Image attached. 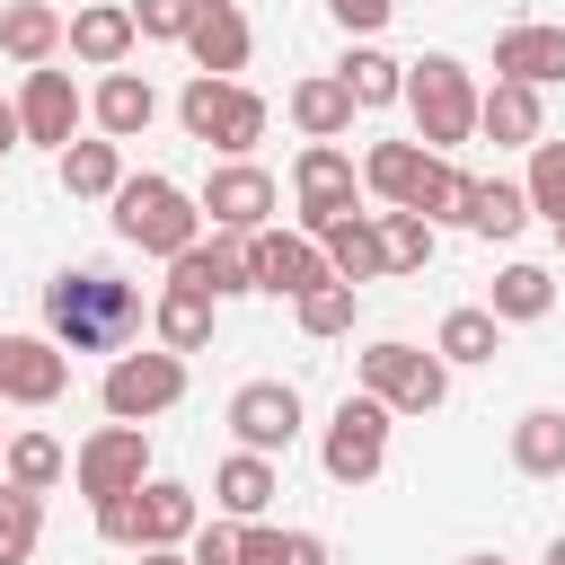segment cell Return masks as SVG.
I'll list each match as a JSON object with an SVG mask.
<instances>
[{
  "label": "cell",
  "instance_id": "obj_2",
  "mask_svg": "<svg viewBox=\"0 0 565 565\" xmlns=\"http://www.w3.org/2000/svg\"><path fill=\"white\" fill-rule=\"evenodd\" d=\"M115 230L141 247V256H185L203 238V212L177 177H124L115 185Z\"/></svg>",
  "mask_w": 565,
  "mask_h": 565
},
{
  "label": "cell",
  "instance_id": "obj_19",
  "mask_svg": "<svg viewBox=\"0 0 565 565\" xmlns=\"http://www.w3.org/2000/svg\"><path fill=\"white\" fill-rule=\"evenodd\" d=\"M71 53H79L88 71H115V62L132 53V9H124V0H88V9L71 18Z\"/></svg>",
  "mask_w": 565,
  "mask_h": 565
},
{
  "label": "cell",
  "instance_id": "obj_35",
  "mask_svg": "<svg viewBox=\"0 0 565 565\" xmlns=\"http://www.w3.org/2000/svg\"><path fill=\"white\" fill-rule=\"evenodd\" d=\"M0 468H9L18 494H44V486L62 477V441H53V433H18V441L0 450Z\"/></svg>",
  "mask_w": 565,
  "mask_h": 565
},
{
  "label": "cell",
  "instance_id": "obj_28",
  "mask_svg": "<svg viewBox=\"0 0 565 565\" xmlns=\"http://www.w3.org/2000/svg\"><path fill=\"white\" fill-rule=\"evenodd\" d=\"M212 494H221V512H238V521H256V512L274 503V459H256V450H238V459H221V477H212Z\"/></svg>",
  "mask_w": 565,
  "mask_h": 565
},
{
  "label": "cell",
  "instance_id": "obj_50",
  "mask_svg": "<svg viewBox=\"0 0 565 565\" xmlns=\"http://www.w3.org/2000/svg\"><path fill=\"white\" fill-rule=\"evenodd\" d=\"M0 9H9V0H0Z\"/></svg>",
  "mask_w": 565,
  "mask_h": 565
},
{
  "label": "cell",
  "instance_id": "obj_37",
  "mask_svg": "<svg viewBox=\"0 0 565 565\" xmlns=\"http://www.w3.org/2000/svg\"><path fill=\"white\" fill-rule=\"evenodd\" d=\"M35 539H44V503L18 494V486H0V565H26Z\"/></svg>",
  "mask_w": 565,
  "mask_h": 565
},
{
  "label": "cell",
  "instance_id": "obj_18",
  "mask_svg": "<svg viewBox=\"0 0 565 565\" xmlns=\"http://www.w3.org/2000/svg\"><path fill=\"white\" fill-rule=\"evenodd\" d=\"M494 79H521V88L565 79V26H503L494 35Z\"/></svg>",
  "mask_w": 565,
  "mask_h": 565
},
{
  "label": "cell",
  "instance_id": "obj_3",
  "mask_svg": "<svg viewBox=\"0 0 565 565\" xmlns=\"http://www.w3.org/2000/svg\"><path fill=\"white\" fill-rule=\"evenodd\" d=\"M397 97L415 106L424 150H450V141H468V132H477V79H468V62H450V53L406 62V88H397Z\"/></svg>",
  "mask_w": 565,
  "mask_h": 565
},
{
  "label": "cell",
  "instance_id": "obj_1",
  "mask_svg": "<svg viewBox=\"0 0 565 565\" xmlns=\"http://www.w3.org/2000/svg\"><path fill=\"white\" fill-rule=\"evenodd\" d=\"M44 327H53L62 353H124V335L141 327V291L115 282L106 265L53 274V282H44Z\"/></svg>",
  "mask_w": 565,
  "mask_h": 565
},
{
  "label": "cell",
  "instance_id": "obj_25",
  "mask_svg": "<svg viewBox=\"0 0 565 565\" xmlns=\"http://www.w3.org/2000/svg\"><path fill=\"white\" fill-rule=\"evenodd\" d=\"M291 124H300L309 141H335V132L353 124V88H344L335 71H318V79H300V88H291Z\"/></svg>",
  "mask_w": 565,
  "mask_h": 565
},
{
  "label": "cell",
  "instance_id": "obj_8",
  "mask_svg": "<svg viewBox=\"0 0 565 565\" xmlns=\"http://www.w3.org/2000/svg\"><path fill=\"white\" fill-rule=\"evenodd\" d=\"M194 212H203L212 230H230V238H256V230H265V212H274V177H265V168H247V159H230V168H212V177H203Z\"/></svg>",
  "mask_w": 565,
  "mask_h": 565
},
{
  "label": "cell",
  "instance_id": "obj_45",
  "mask_svg": "<svg viewBox=\"0 0 565 565\" xmlns=\"http://www.w3.org/2000/svg\"><path fill=\"white\" fill-rule=\"evenodd\" d=\"M141 565H185V556L177 547H141Z\"/></svg>",
  "mask_w": 565,
  "mask_h": 565
},
{
  "label": "cell",
  "instance_id": "obj_20",
  "mask_svg": "<svg viewBox=\"0 0 565 565\" xmlns=\"http://www.w3.org/2000/svg\"><path fill=\"white\" fill-rule=\"evenodd\" d=\"M477 132H494V141H547L539 88H521V79H494V88L477 97Z\"/></svg>",
  "mask_w": 565,
  "mask_h": 565
},
{
  "label": "cell",
  "instance_id": "obj_39",
  "mask_svg": "<svg viewBox=\"0 0 565 565\" xmlns=\"http://www.w3.org/2000/svg\"><path fill=\"white\" fill-rule=\"evenodd\" d=\"M353 300H362L353 282H318V291H300V300H291V309H300V335H344V327H353Z\"/></svg>",
  "mask_w": 565,
  "mask_h": 565
},
{
  "label": "cell",
  "instance_id": "obj_48",
  "mask_svg": "<svg viewBox=\"0 0 565 565\" xmlns=\"http://www.w3.org/2000/svg\"><path fill=\"white\" fill-rule=\"evenodd\" d=\"M0 450H9V433H0Z\"/></svg>",
  "mask_w": 565,
  "mask_h": 565
},
{
  "label": "cell",
  "instance_id": "obj_27",
  "mask_svg": "<svg viewBox=\"0 0 565 565\" xmlns=\"http://www.w3.org/2000/svg\"><path fill=\"white\" fill-rule=\"evenodd\" d=\"M159 344H168V353H203V344H212V291L168 282V291H159Z\"/></svg>",
  "mask_w": 565,
  "mask_h": 565
},
{
  "label": "cell",
  "instance_id": "obj_33",
  "mask_svg": "<svg viewBox=\"0 0 565 565\" xmlns=\"http://www.w3.org/2000/svg\"><path fill=\"white\" fill-rule=\"evenodd\" d=\"M494 335H503L494 309H450L441 335H433V353H441V362H494Z\"/></svg>",
  "mask_w": 565,
  "mask_h": 565
},
{
  "label": "cell",
  "instance_id": "obj_32",
  "mask_svg": "<svg viewBox=\"0 0 565 565\" xmlns=\"http://www.w3.org/2000/svg\"><path fill=\"white\" fill-rule=\"evenodd\" d=\"M371 230H380V274H415L433 256V221L415 212H371Z\"/></svg>",
  "mask_w": 565,
  "mask_h": 565
},
{
  "label": "cell",
  "instance_id": "obj_6",
  "mask_svg": "<svg viewBox=\"0 0 565 565\" xmlns=\"http://www.w3.org/2000/svg\"><path fill=\"white\" fill-rule=\"evenodd\" d=\"M185 397V353H115L106 362V415L115 424H150Z\"/></svg>",
  "mask_w": 565,
  "mask_h": 565
},
{
  "label": "cell",
  "instance_id": "obj_13",
  "mask_svg": "<svg viewBox=\"0 0 565 565\" xmlns=\"http://www.w3.org/2000/svg\"><path fill=\"white\" fill-rule=\"evenodd\" d=\"M247 265H256V291H282V300L335 282L327 256H318V238H282V230H256V238H247Z\"/></svg>",
  "mask_w": 565,
  "mask_h": 565
},
{
  "label": "cell",
  "instance_id": "obj_29",
  "mask_svg": "<svg viewBox=\"0 0 565 565\" xmlns=\"http://www.w3.org/2000/svg\"><path fill=\"white\" fill-rule=\"evenodd\" d=\"M62 185L88 194V203H97V194L115 203V185H124V150H115V141H71V150H62Z\"/></svg>",
  "mask_w": 565,
  "mask_h": 565
},
{
  "label": "cell",
  "instance_id": "obj_12",
  "mask_svg": "<svg viewBox=\"0 0 565 565\" xmlns=\"http://www.w3.org/2000/svg\"><path fill=\"white\" fill-rule=\"evenodd\" d=\"M291 194H300V221H309V230H335V221L353 212V159H344L335 141H309L300 168H291Z\"/></svg>",
  "mask_w": 565,
  "mask_h": 565
},
{
  "label": "cell",
  "instance_id": "obj_4",
  "mask_svg": "<svg viewBox=\"0 0 565 565\" xmlns=\"http://www.w3.org/2000/svg\"><path fill=\"white\" fill-rule=\"evenodd\" d=\"M177 124L203 141V150H247V141H265V97L256 88H238V79H185V97H177Z\"/></svg>",
  "mask_w": 565,
  "mask_h": 565
},
{
  "label": "cell",
  "instance_id": "obj_14",
  "mask_svg": "<svg viewBox=\"0 0 565 565\" xmlns=\"http://www.w3.org/2000/svg\"><path fill=\"white\" fill-rule=\"evenodd\" d=\"M124 521H132V547H177V539H194V486L141 477V486L124 494Z\"/></svg>",
  "mask_w": 565,
  "mask_h": 565
},
{
  "label": "cell",
  "instance_id": "obj_26",
  "mask_svg": "<svg viewBox=\"0 0 565 565\" xmlns=\"http://www.w3.org/2000/svg\"><path fill=\"white\" fill-rule=\"evenodd\" d=\"M512 468L521 477H565V415L556 406H530L512 424Z\"/></svg>",
  "mask_w": 565,
  "mask_h": 565
},
{
  "label": "cell",
  "instance_id": "obj_31",
  "mask_svg": "<svg viewBox=\"0 0 565 565\" xmlns=\"http://www.w3.org/2000/svg\"><path fill=\"white\" fill-rule=\"evenodd\" d=\"M521 221H530V194L503 185V177H477V194H468V230H477V238H512Z\"/></svg>",
  "mask_w": 565,
  "mask_h": 565
},
{
  "label": "cell",
  "instance_id": "obj_36",
  "mask_svg": "<svg viewBox=\"0 0 565 565\" xmlns=\"http://www.w3.org/2000/svg\"><path fill=\"white\" fill-rule=\"evenodd\" d=\"M468 194H477V177H459V168H441V159H433L406 212H415V221H468Z\"/></svg>",
  "mask_w": 565,
  "mask_h": 565
},
{
  "label": "cell",
  "instance_id": "obj_9",
  "mask_svg": "<svg viewBox=\"0 0 565 565\" xmlns=\"http://www.w3.org/2000/svg\"><path fill=\"white\" fill-rule=\"evenodd\" d=\"M230 433H238V450H256V459L291 450V433H300V388H291V380H247V388L230 397Z\"/></svg>",
  "mask_w": 565,
  "mask_h": 565
},
{
  "label": "cell",
  "instance_id": "obj_40",
  "mask_svg": "<svg viewBox=\"0 0 565 565\" xmlns=\"http://www.w3.org/2000/svg\"><path fill=\"white\" fill-rule=\"evenodd\" d=\"M530 212H547V221H565V141H530Z\"/></svg>",
  "mask_w": 565,
  "mask_h": 565
},
{
  "label": "cell",
  "instance_id": "obj_22",
  "mask_svg": "<svg viewBox=\"0 0 565 565\" xmlns=\"http://www.w3.org/2000/svg\"><path fill=\"white\" fill-rule=\"evenodd\" d=\"M318 256H327V274H335V282H353V291H362V282L380 274V230H371V212H344L335 230H318Z\"/></svg>",
  "mask_w": 565,
  "mask_h": 565
},
{
  "label": "cell",
  "instance_id": "obj_11",
  "mask_svg": "<svg viewBox=\"0 0 565 565\" xmlns=\"http://www.w3.org/2000/svg\"><path fill=\"white\" fill-rule=\"evenodd\" d=\"M71 388V353L53 335H0V397L9 406H53Z\"/></svg>",
  "mask_w": 565,
  "mask_h": 565
},
{
  "label": "cell",
  "instance_id": "obj_10",
  "mask_svg": "<svg viewBox=\"0 0 565 565\" xmlns=\"http://www.w3.org/2000/svg\"><path fill=\"white\" fill-rule=\"evenodd\" d=\"M141 477H150V433H141V424H106V433L79 441V494L115 503V494H132Z\"/></svg>",
  "mask_w": 565,
  "mask_h": 565
},
{
  "label": "cell",
  "instance_id": "obj_47",
  "mask_svg": "<svg viewBox=\"0 0 565 565\" xmlns=\"http://www.w3.org/2000/svg\"><path fill=\"white\" fill-rule=\"evenodd\" d=\"M468 565H503V556H468Z\"/></svg>",
  "mask_w": 565,
  "mask_h": 565
},
{
  "label": "cell",
  "instance_id": "obj_42",
  "mask_svg": "<svg viewBox=\"0 0 565 565\" xmlns=\"http://www.w3.org/2000/svg\"><path fill=\"white\" fill-rule=\"evenodd\" d=\"M185 565H238V530H230V521H212V530H194V547H185Z\"/></svg>",
  "mask_w": 565,
  "mask_h": 565
},
{
  "label": "cell",
  "instance_id": "obj_41",
  "mask_svg": "<svg viewBox=\"0 0 565 565\" xmlns=\"http://www.w3.org/2000/svg\"><path fill=\"white\" fill-rule=\"evenodd\" d=\"M194 9H203V0H132V35H177V44H185Z\"/></svg>",
  "mask_w": 565,
  "mask_h": 565
},
{
  "label": "cell",
  "instance_id": "obj_21",
  "mask_svg": "<svg viewBox=\"0 0 565 565\" xmlns=\"http://www.w3.org/2000/svg\"><path fill=\"white\" fill-rule=\"evenodd\" d=\"M424 168H433V150L424 141H371V159H362V185L380 194V203H415V185H424Z\"/></svg>",
  "mask_w": 565,
  "mask_h": 565
},
{
  "label": "cell",
  "instance_id": "obj_15",
  "mask_svg": "<svg viewBox=\"0 0 565 565\" xmlns=\"http://www.w3.org/2000/svg\"><path fill=\"white\" fill-rule=\"evenodd\" d=\"M168 282H185V291H256V265H247V238H230V230H212V238H194L185 256H168Z\"/></svg>",
  "mask_w": 565,
  "mask_h": 565
},
{
  "label": "cell",
  "instance_id": "obj_5",
  "mask_svg": "<svg viewBox=\"0 0 565 565\" xmlns=\"http://www.w3.org/2000/svg\"><path fill=\"white\" fill-rule=\"evenodd\" d=\"M362 397H380L388 415H433L450 397V362L441 353H415V344H371L362 353Z\"/></svg>",
  "mask_w": 565,
  "mask_h": 565
},
{
  "label": "cell",
  "instance_id": "obj_24",
  "mask_svg": "<svg viewBox=\"0 0 565 565\" xmlns=\"http://www.w3.org/2000/svg\"><path fill=\"white\" fill-rule=\"evenodd\" d=\"M150 115H159V97H150L141 71H106V79H97V124H106V141L150 132Z\"/></svg>",
  "mask_w": 565,
  "mask_h": 565
},
{
  "label": "cell",
  "instance_id": "obj_17",
  "mask_svg": "<svg viewBox=\"0 0 565 565\" xmlns=\"http://www.w3.org/2000/svg\"><path fill=\"white\" fill-rule=\"evenodd\" d=\"M185 53H194V71H203V79L247 71V18H238L230 0H203V9H194V26H185Z\"/></svg>",
  "mask_w": 565,
  "mask_h": 565
},
{
  "label": "cell",
  "instance_id": "obj_46",
  "mask_svg": "<svg viewBox=\"0 0 565 565\" xmlns=\"http://www.w3.org/2000/svg\"><path fill=\"white\" fill-rule=\"evenodd\" d=\"M547 565H565V539H556V547H547Z\"/></svg>",
  "mask_w": 565,
  "mask_h": 565
},
{
  "label": "cell",
  "instance_id": "obj_23",
  "mask_svg": "<svg viewBox=\"0 0 565 565\" xmlns=\"http://www.w3.org/2000/svg\"><path fill=\"white\" fill-rule=\"evenodd\" d=\"M53 44H62V18H53L44 0H9V9H0V53H9V62L44 71V62H53Z\"/></svg>",
  "mask_w": 565,
  "mask_h": 565
},
{
  "label": "cell",
  "instance_id": "obj_16",
  "mask_svg": "<svg viewBox=\"0 0 565 565\" xmlns=\"http://www.w3.org/2000/svg\"><path fill=\"white\" fill-rule=\"evenodd\" d=\"M18 132H26V141H53V150H71V132H79V88H71V71H26Z\"/></svg>",
  "mask_w": 565,
  "mask_h": 565
},
{
  "label": "cell",
  "instance_id": "obj_34",
  "mask_svg": "<svg viewBox=\"0 0 565 565\" xmlns=\"http://www.w3.org/2000/svg\"><path fill=\"white\" fill-rule=\"evenodd\" d=\"M547 300H556V282H547V265H503L494 274V318H547Z\"/></svg>",
  "mask_w": 565,
  "mask_h": 565
},
{
  "label": "cell",
  "instance_id": "obj_7",
  "mask_svg": "<svg viewBox=\"0 0 565 565\" xmlns=\"http://www.w3.org/2000/svg\"><path fill=\"white\" fill-rule=\"evenodd\" d=\"M327 477L335 486H371L380 477V459H388V406L380 397H344L335 406V424H327Z\"/></svg>",
  "mask_w": 565,
  "mask_h": 565
},
{
  "label": "cell",
  "instance_id": "obj_30",
  "mask_svg": "<svg viewBox=\"0 0 565 565\" xmlns=\"http://www.w3.org/2000/svg\"><path fill=\"white\" fill-rule=\"evenodd\" d=\"M238 565H327L318 530H238Z\"/></svg>",
  "mask_w": 565,
  "mask_h": 565
},
{
  "label": "cell",
  "instance_id": "obj_43",
  "mask_svg": "<svg viewBox=\"0 0 565 565\" xmlns=\"http://www.w3.org/2000/svg\"><path fill=\"white\" fill-rule=\"evenodd\" d=\"M327 9H335V26L371 35V26H388V9H397V0H327Z\"/></svg>",
  "mask_w": 565,
  "mask_h": 565
},
{
  "label": "cell",
  "instance_id": "obj_44",
  "mask_svg": "<svg viewBox=\"0 0 565 565\" xmlns=\"http://www.w3.org/2000/svg\"><path fill=\"white\" fill-rule=\"evenodd\" d=\"M9 141H26V132H18V106L0 97V150H9Z\"/></svg>",
  "mask_w": 565,
  "mask_h": 565
},
{
  "label": "cell",
  "instance_id": "obj_49",
  "mask_svg": "<svg viewBox=\"0 0 565 565\" xmlns=\"http://www.w3.org/2000/svg\"><path fill=\"white\" fill-rule=\"evenodd\" d=\"M556 238H565V221H556Z\"/></svg>",
  "mask_w": 565,
  "mask_h": 565
},
{
  "label": "cell",
  "instance_id": "obj_38",
  "mask_svg": "<svg viewBox=\"0 0 565 565\" xmlns=\"http://www.w3.org/2000/svg\"><path fill=\"white\" fill-rule=\"evenodd\" d=\"M335 79L353 88V106H388V97L406 88V62H388V53H371V44H362V53H353Z\"/></svg>",
  "mask_w": 565,
  "mask_h": 565
}]
</instances>
